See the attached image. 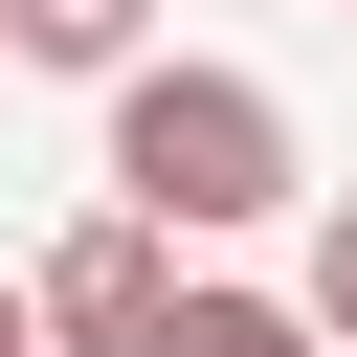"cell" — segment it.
Returning a JSON list of instances; mask_svg holds the SVG:
<instances>
[{
    "instance_id": "1",
    "label": "cell",
    "mask_w": 357,
    "mask_h": 357,
    "mask_svg": "<svg viewBox=\"0 0 357 357\" xmlns=\"http://www.w3.org/2000/svg\"><path fill=\"white\" fill-rule=\"evenodd\" d=\"M312 156H290V112L245 89V67H134L112 89V223H156V245H223V223H268Z\"/></svg>"
},
{
    "instance_id": "2",
    "label": "cell",
    "mask_w": 357,
    "mask_h": 357,
    "mask_svg": "<svg viewBox=\"0 0 357 357\" xmlns=\"http://www.w3.org/2000/svg\"><path fill=\"white\" fill-rule=\"evenodd\" d=\"M45 335H67V357H156V335H178L156 223H67V245H45Z\"/></svg>"
},
{
    "instance_id": "3",
    "label": "cell",
    "mask_w": 357,
    "mask_h": 357,
    "mask_svg": "<svg viewBox=\"0 0 357 357\" xmlns=\"http://www.w3.org/2000/svg\"><path fill=\"white\" fill-rule=\"evenodd\" d=\"M0 45H22V67H89V89H134V67H156V0H0Z\"/></svg>"
},
{
    "instance_id": "4",
    "label": "cell",
    "mask_w": 357,
    "mask_h": 357,
    "mask_svg": "<svg viewBox=\"0 0 357 357\" xmlns=\"http://www.w3.org/2000/svg\"><path fill=\"white\" fill-rule=\"evenodd\" d=\"M156 357H335V335H312L290 290H178V335H156Z\"/></svg>"
},
{
    "instance_id": "5",
    "label": "cell",
    "mask_w": 357,
    "mask_h": 357,
    "mask_svg": "<svg viewBox=\"0 0 357 357\" xmlns=\"http://www.w3.org/2000/svg\"><path fill=\"white\" fill-rule=\"evenodd\" d=\"M290 312H312V335H335V357H357V201H335V223H312V290H290Z\"/></svg>"
},
{
    "instance_id": "6",
    "label": "cell",
    "mask_w": 357,
    "mask_h": 357,
    "mask_svg": "<svg viewBox=\"0 0 357 357\" xmlns=\"http://www.w3.org/2000/svg\"><path fill=\"white\" fill-rule=\"evenodd\" d=\"M0 357H45V290H0Z\"/></svg>"
}]
</instances>
